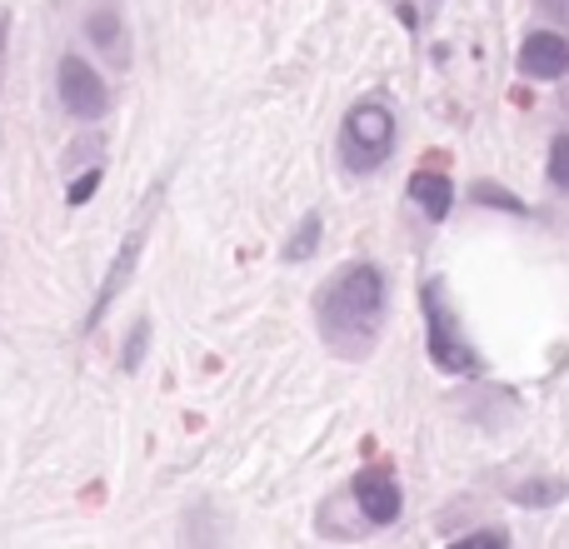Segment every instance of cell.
<instances>
[{
    "instance_id": "5bb4252c",
    "label": "cell",
    "mask_w": 569,
    "mask_h": 549,
    "mask_svg": "<svg viewBox=\"0 0 569 549\" xmlns=\"http://www.w3.org/2000/svg\"><path fill=\"white\" fill-rule=\"evenodd\" d=\"M96 190H100V166H90V170H86V176H80V180H70L66 200H70V206H86V200L96 196Z\"/></svg>"
},
{
    "instance_id": "7c38bea8",
    "label": "cell",
    "mask_w": 569,
    "mask_h": 549,
    "mask_svg": "<svg viewBox=\"0 0 569 549\" xmlns=\"http://www.w3.org/2000/svg\"><path fill=\"white\" fill-rule=\"evenodd\" d=\"M146 350H150V325L140 320L136 330H130L126 350H120V370H126V375H136V370H140V360H146Z\"/></svg>"
},
{
    "instance_id": "5b68a950",
    "label": "cell",
    "mask_w": 569,
    "mask_h": 549,
    "mask_svg": "<svg viewBox=\"0 0 569 549\" xmlns=\"http://www.w3.org/2000/svg\"><path fill=\"white\" fill-rule=\"evenodd\" d=\"M355 505H360V515L370 525H395L400 520V510H405V500H400V485H395V475L390 470H365V475H355Z\"/></svg>"
},
{
    "instance_id": "2e32d148",
    "label": "cell",
    "mask_w": 569,
    "mask_h": 549,
    "mask_svg": "<svg viewBox=\"0 0 569 549\" xmlns=\"http://www.w3.org/2000/svg\"><path fill=\"white\" fill-rule=\"evenodd\" d=\"M515 500H520V505H540V500H560V485H525V490H515Z\"/></svg>"
},
{
    "instance_id": "8992f818",
    "label": "cell",
    "mask_w": 569,
    "mask_h": 549,
    "mask_svg": "<svg viewBox=\"0 0 569 549\" xmlns=\"http://www.w3.org/2000/svg\"><path fill=\"white\" fill-rule=\"evenodd\" d=\"M520 76L530 80H565L569 76V40L555 30H535L520 46Z\"/></svg>"
},
{
    "instance_id": "8fae6325",
    "label": "cell",
    "mask_w": 569,
    "mask_h": 549,
    "mask_svg": "<svg viewBox=\"0 0 569 549\" xmlns=\"http://www.w3.org/2000/svg\"><path fill=\"white\" fill-rule=\"evenodd\" d=\"M470 196H475V206H490V210H510V216H530V210H525V200L515 196V190L495 186V180H480V186H475Z\"/></svg>"
},
{
    "instance_id": "4fadbf2b",
    "label": "cell",
    "mask_w": 569,
    "mask_h": 549,
    "mask_svg": "<svg viewBox=\"0 0 569 549\" xmlns=\"http://www.w3.org/2000/svg\"><path fill=\"white\" fill-rule=\"evenodd\" d=\"M550 180L560 190H569V136H555L550 140Z\"/></svg>"
},
{
    "instance_id": "9a60e30c",
    "label": "cell",
    "mask_w": 569,
    "mask_h": 549,
    "mask_svg": "<svg viewBox=\"0 0 569 549\" xmlns=\"http://www.w3.org/2000/svg\"><path fill=\"white\" fill-rule=\"evenodd\" d=\"M455 545H460V549H505V545H510V535H505V530H480V535H460Z\"/></svg>"
},
{
    "instance_id": "6da1fadb",
    "label": "cell",
    "mask_w": 569,
    "mask_h": 549,
    "mask_svg": "<svg viewBox=\"0 0 569 549\" xmlns=\"http://www.w3.org/2000/svg\"><path fill=\"white\" fill-rule=\"evenodd\" d=\"M315 325L320 340L330 345L340 360H365L380 340L385 325V274L370 260L335 270L315 295Z\"/></svg>"
},
{
    "instance_id": "277c9868",
    "label": "cell",
    "mask_w": 569,
    "mask_h": 549,
    "mask_svg": "<svg viewBox=\"0 0 569 549\" xmlns=\"http://www.w3.org/2000/svg\"><path fill=\"white\" fill-rule=\"evenodd\" d=\"M56 90H60V106L70 110L76 120H100L110 110V90L96 70L86 66L80 56H66L56 70Z\"/></svg>"
},
{
    "instance_id": "ba28073f",
    "label": "cell",
    "mask_w": 569,
    "mask_h": 549,
    "mask_svg": "<svg viewBox=\"0 0 569 549\" xmlns=\"http://www.w3.org/2000/svg\"><path fill=\"white\" fill-rule=\"evenodd\" d=\"M410 196L430 220H445L455 210V180L440 170H420V176H410Z\"/></svg>"
},
{
    "instance_id": "30bf717a",
    "label": "cell",
    "mask_w": 569,
    "mask_h": 549,
    "mask_svg": "<svg viewBox=\"0 0 569 549\" xmlns=\"http://www.w3.org/2000/svg\"><path fill=\"white\" fill-rule=\"evenodd\" d=\"M315 246H320V216L310 210V216L300 220V230H295V236L284 240L280 260H284V266H300V260H310V256H315Z\"/></svg>"
},
{
    "instance_id": "3957f363",
    "label": "cell",
    "mask_w": 569,
    "mask_h": 549,
    "mask_svg": "<svg viewBox=\"0 0 569 549\" xmlns=\"http://www.w3.org/2000/svg\"><path fill=\"white\" fill-rule=\"evenodd\" d=\"M395 150V110L385 100H360L350 106L340 126V160L345 170L365 176V170H380V160H390Z\"/></svg>"
},
{
    "instance_id": "e0dca14e",
    "label": "cell",
    "mask_w": 569,
    "mask_h": 549,
    "mask_svg": "<svg viewBox=\"0 0 569 549\" xmlns=\"http://www.w3.org/2000/svg\"><path fill=\"white\" fill-rule=\"evenodd\" d=\"M545 6H550L555 16H565V20H569V0H545Z\"/></svg>"
},
{
    "instance_id": "7a4b0ae2",
    "label": "cell",
    "mask_w": 569,
    "mask_h": 549,
    "mask_svg": "<svg viewBox=\"0 0 569 549\" xmlns=\"http://www.w3.org/2000/svg\"><path fill=\"white\" fill-rule=\"evenodd\" d=\"M420 310H425V350H430L435 370L445 375H480V355L465 345L460 335V315L450 310V300H445V285L440 280H425L420 285Z\"/></svg>"
},
{
    "instance_id": "52a82bcc",
    "label": "cell",
    "mask_w": 569,
    "mask_h": 549,
    "mask_svg": "<svg viewBox=\"0 0 569 549\" xmlns=\"http://www.w3.org/2000/svg\"><path fill=\"white\" fill-rule=\"evenodd\" d=\"M140 250H146V230H130L126 236V246H120V256L110 260V270H106V280H100V295H96V305H90V320H86V330H96L100 320H106V310L116 305V295L126 290V280L136 274L140 266Z\"/></svg>"
},
{
    "instance_id": "9c48e42d",
    "label": "cell",
    "mask_w": 569,
    "mask_h": 549,
    "mask_svg": "<svg viewBox=\"0 0 569 549\" xmlns=\"http://www.w3.org/2000/svg\"><path fill=\"white\" fill-rule=\"evenodd\" d=\"M86 36L96 40L116 66H126V26H120V10H96V16L86 20Z\"/></svg>"
}]
</instances>
